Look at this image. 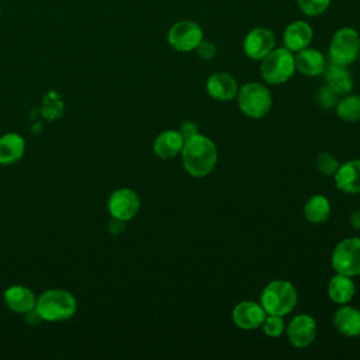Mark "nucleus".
<instances>
[{
    "label": "nucleus",
    "mask_w": 360,
    "mask_h": 360,
    "mask_svg": "<svg viewBox=\"0 0 360 360\" xmlns=\"http://www.w3.org/2000/svg\"><path fill=\"white\" fill-rule=\"evenodd\" d=\"M180 155L184 170L193 177H205L218 160V149L214 141L200 132L184 141Z\"/></svg>",
    "instance_id": "f257e3e1"
},
{
    "label": "nucleus",
    "mask_w": 360,
    "mask_h": 360,
    "mask_svg": "<svg viewBox=\"0 0 360 360\" xmlns=\"http://www.w3.org/2000/svg\"><path fill=\"white\" fill-rule=\"evenodd\" d=\"M35 309L42 321L60 322L70 319L76 314L77 301L68 290L49 288L37 297Z\"/></svg>",
    "instance_id": "f03ea898"
},
{
    "label": "nucleus",
    "mask_w": 360,
    "mask_h": 360,
    "mask_svg": "<svg viewBox=\"0 0 360 360\" xmlns=\"http://www.w3.org/2000/svg\"><path fill=\"white\" fill-rule=\"evenodd\" d=\"M298 302L295 287L287 280H273L262 291L260 304L266 314L287 315Z\"/></svg>",
    "instance_id": "7ed1b4c3"
},
{
    "label": "nucleus",
    "mask_w": 360,
    "mask_h": 360,
    "mask_svg": "<svg viewBox=\"0 0 360 360\" xmlns=\"http://www.w3.org/2000/svg\"><path fill=\"white\" fill-rule=\"evenodd\" d=\"M239 110L250 118H263L271 108L273 98L270 90L257 82L243 84L236 94Z\"/></svg>",
    "instance_id": "20e7f679"
},
{
    "label": "nucleus",
    "mask_w": 360,
    "mask_h": 360,
    "mask_svg": "<svg viewBox=\"0 0 360 360\" xmlns=\"http://www.w3.org/2000/svg\"><path fill=\"white\" fill-rule=\"evenodd\" d=\"M295 72V59L285 46L270 51L260 63V75L270 84L285 83Z\"/></svg>",
    "instance_id": "39448f33"
},
{
    "label": "nucleus",
    "mask_w": 360,
    "mask_h": 360,
    "mask_svg": "<svg viewBox=\"0 0 360 360\" xmlns=\"http://www.w3.org/2000/svg\"><path fill=\"white\" fill-rule=\"evenodd\" d=\"M360 51V37L354 28H339L329 44V58L332 63L349 66L353 63Z\"/></svg>",
    "instance_id": "423d86ee"
},
{
    "label": "nucleus",
    "mask_w": 360,
    "mask_h": 360,
    "mask_svg": "<svg viewBox=\"0 0 360 360\" xmlns=\"http://www.w3.org/2000/svg\"><path fill=\"white\" fill-rule=\"evenodd\" d=\"M332 267L336 273L349 277L360 276V238L340 240L332 252Z\"/></svg>",
    "instance_id": "0eeeda50"
},
{
    "label": "nucleus",
    "mask_w": 360,
    "mask_h": 360,
    "mask_svg": "<svg viewBox=\"0 0 360 360\" xmlns=\"http://www.w3.org/2000/svg\"><path fill=\"white\" fill-rule=\"evenodd\" d=\"M202 38L204 32L201 27L190 20H181L174 22L167 32V41L170 46L179 52L195 51Z\"/></svg>",
    "instance_id": "6e6552de"
},
{
    "label": "nucleus",
    "mask_w": 360,
    "mask_h": 360,
    "mask_svg": "<svg viewBox=\"0 0 360 360\" xmlns=\"http://www.w3.org/2000/svg\"><path fill=\"white\" fill-rule=\"evenodd\" d=\"M139 207H141V201L138 194L128 187H121L114 190L110 194L108 202H107V208L111 218H117L125 222L132 219L138 214Z\"/></svg>",
    "instance_id": "1a4fd4ad"
},
{
    "label": "nucleus",
    "mask_w": 360,
    "mask_h": 360,
    "mask_svg": "<svg viewBox=\"0 0 360 360\" xmlns=\"http://www.w3.org/2000/svg\"><path fill=\"white\" fill-rule=\"evenodd\" d=\"M274 48V34L266 27H256L250 30L243 39V52L253 60H262Z\"/></svg>",
    "instance_id": "9d476101"
},
{
    "label": "nucleus",
    "mask_w": 360,
    "mask_h": 360,
    "mask_svg": "<svg viewBox=\"0 0 360 360\" xmlns=\"http://www.w3.org/2000/svg\"><path fill=\"white\" fill-rule=\"evenodd\" d=\"M287 338L297 349L309 346L316 336V322L308 314L295 315L287 325Z\"/></svg>",
    "instance_id": "9b49d317"
},
{
    "label": "nucleus",
    "mask_w": 360,
    "mask_h": 360,
    "mask_svg": "<svg viewBox=\"0 0 360 360\" xmlns=\"http://www.w3.org/2000/svg\"><path fill=\"white\" fill-rule=\"evenodd\" d=\"M266 316V311L263 309L260 302L256 301H240L232 309L233 323L243 330H253L262 326Z\"/></svg>",
    "instance_id": "f8f14e48"
},
{
    "label": "nucleus",
    "mask_w": 360,
    "mask_h": 360,
    "mask_svg": "<svg viewBox=\"0 0 360 360\" xmlns=\"http://www.w3.org/2000/svg\"><path fill=\"white\" fill-rule=\"evenodd\" d=\"M3 300L10 311L22 315L35 308L37 304V295L34 294V291L21 284L7 287L3 294Z\"/></svg>",
    "instance_id": "ddd939ff"
},
{
    "label": "nucleus",
    "mask_w": 360,
    "mask_h": 360,
    "mask_svg": "<svg viewBox=\"0 0 360 360\" xmlns=\"http://www.w3.org/2000/svg\"><path fill=\"white\" fill-rule=\"evenodd\" d=\"M207 93L219 101H228L236 97L238 94V83L233 76L226 72L212 73L205 83Z\"/></svg>",
    "instance_id": "4468645a"
},
{
    "label": "nucleus",
    "mask_w": 360,
    "mask_h": 360,
    "mask_svg": "<svg viewBox=\"0 0 360 360\" xmlns=\"http://www.w3.org/2000/svg\"><path fill=\"white\" fill-rule=\"evenodd\" d=\"M312 38H314L312 27L302 20H297L288 24L283 34L284 46L291 52H298L309 46Z\"/></svg>",
    "instance_id": "2eb2a0df"
},
{
    "label": "nucleus",
    "mask_w": 360,
    "mask_h": 360,
    "mask_svg": "<svg viewBox=\"0 0 360 360\" xmlns=\"http://www.w3.org/2000/svg\"><path fill=\"white\" fill-rule=\"evenodd\" d=\"M335 186L346 194L360 193V159L349 160L339 166L333 174Z\"/></svg>",
    "instance_id": "dca6fc26"
},
{
    "label": "nucleus",
    "mask_w": 360,
    "mask_h": 360,
    "mask_svg": "<svg viewBox=\"0 0 360 360\" xmlns=\"http://www.w3.org/2000/svg\"><path fill=\"white\" fill-rule=\"evenodd\" d=\"M184 138L179 129L162 131L153 142V152L160 159H173L181 153Z\"/></svg>",
    "instance_id": "f3484780"
},
{
    "label": "nucleus",
    "mask_w": 360,
    "mask_h": 360,
    "mask_svg": "<svg viewBox=\"0 0 360 360\" xmlns=\"http://www.w3.org/2000/svg\"><path fill=\"white\" fill-rule=\"evenodd\" d=\"M295 59V70L301 72L305 76H319L321 73H323L325 68H326V62L323 55L314 48H304L301 51H298L294 55Z\"/></svg>",
    "instance_id": "a211bd4d"
},
{
    "label": "nucleus",
    "mask_w": 360,
    "mask_h": 360,
    "mask_svg": "<svg viewBox=\"0 0 360 360\" xmlns=\"http://www.w3.org/2000/svg\"><path fill=\"white\" fill-rule=\"evenodd\" d=\"M325 80L328 84L338 96H346L352 93L354 87V80L347 69V66L332 63L325 68Z\"/></svg>",
    "instance_id": "6ab92c4d"
},
{
    "label": "nucleus",
    "mask_w": 360,
    "mask_h": 360,
    "mask_svg": "<svg viewBox=\"0 0 360 360\" xmlns=\"http://www.w3.org/2000/svg\"><path fill=\"white\" fill-rule=\"evenodd\" d=\"M333 325L339 333L347 338L360 336V311L354 307L343 304L335 311Z\"/></svg>",
    "instance_id": "aec40b11"
},
{
    "label": "nucleus",
    "mask_w": 360,
    "mask_h": 360,
    "mask_svg": "<svg viewBox=\"0 0 360 360\" xmlns=\"http://www.w3.org/2000/svg\"><path fill=\"white\" fill-rule=\"evenodd\" d=\"M25 139L17 132L0 136V165H13L24 156Z\"/></svg>",
    "instance_id": "412c9836"
},
{
    "label": "nucleus",
    "mask_w": 360,
    "mask_h": 360,
    "mask_svg": "<svg viewBox=\"0 0 360 360\" xmlns=\"http://www.w3.org/2000/svg\"><path fill=\"white\" fill-rule=\"evenodd\" d=\"M354 292H356V285L352 277L336 273L329 280L328 295L335 304H339V305L349 304L354 297Z\"/></svg>",
    "instance_id": "4be33fe9"
},
{
    "label": "nucleus",
    "mask_w": 360,
    "mask_h": 360,
    "mask_svg": "<svg viewBox=\"0 0 360 360\" xmlns=\"http://www.w3.org/2000/svg\"><path fill=\"white\" fill-rule=\"evenodd\" d=\"M330 215V202L322 194L312 195L304 205V217L311 224H322Z\"/></svg>",
    "instance_id": "5701e85b"
},
{
    "label": "nucleus",
    "mask_w": 360,
    "mask_h": 360,
    "mask_svg": "<svg viewBox=\"0 0 360 360\" xmlns=\"http://www.w3.org/2000/svg\"><path fill=\"white\" fill-rule=\"evenodd\" d=\"M336 114L346 122L360 121V94H346L342 100H338Z\"/></svg>",
    "instance_id": "b1692460"
},
{
    "label": "nucleus",
    "mask_w": 360,
    "mask_h": 360,
    "mask_svg": "<svg viewBox=\"0 0 360 360\" xmlns=\"http://www.w3.org/2000/svg\"><path fill=\"white\" fill-rule=\"evenodd\" d=\"M262 329L264 335L269 338H278L284 333L285 330V322L284 316L281 315H273V314H266L264 321L262 323Z\"/></svg>",
    "instance_id": "393cba45"
},
{
    "label": "nucleus",
    "mask_w": 360,
    "mask_h": 360,
    "mask_svg": "<svg viewBox=\"0 0 360 360\" xmlns=\"http://www.w3.org/2000/svg\"><path fill=\"white\" fill-rule=\"evenodd\" d=\"M316 169L319 173H322L323 176H333L336 173V170L339 169V162L338 159L329 153V152H321L316 156Z\"/></svg>",
    "instance_id": "a878e982"
},
{
    "label": "nucleus",
    "mask_w": 360,
    "mask_h": 360,
    "mask_svg": "<svg viewBox=\"0 0 360 360\" xmlns=\"http://www.w3.org/2000/svg\"><path fill=\"white\" fill-rule=\"evenodd\" d=\"M300 10L309 17L323 14L330 6V0H297Z\"/></svg>",
    "instance_id": "bb28decb"
},
{
    "label": "nucleus",
    "mask_w": 360,
    "mask_h": 360,
    "mask_svg": "<svg viewBox=\"0 0 360 360\" xmlns=\"http://www.w3.org/2000/svg\"><path fill=\"white\" fill-rule=\"evenodd\" d=\"M338 94L328 86V84H323L316 91V101L321 107L323 108H332L338 104Z\"/></svg>",
    "instance_id": "cd10ccee"
},
{
    "label": "nucleus",
    "mask_w": 360,
    "mask_h": 360,
    "mask_svg": "<svg viewBox=\"0 0 360 360\" xmlns=\"http://www.w3.org/2000/svg\"><path fill=\"white\" fill-rule=\"evenodd\" d=\"M195 52H197V55L201 58V59H205V60H210V59H212L214 56H215V53H217V46L214 45V42H211V41H201L200 44H198V46L195 48Z\"/></svg>",
    "instance_id": "c85d7f7f"
},
{
    "label": "nucleus",
    "mask_w": 360,
    "mask_h": 360,
    "mask_svg": "<svg viewBox=\"0 0 360 360\" xmlns=\"http://www.w3.org/2000/svg\"><path fill=\"white\" fill-rule=\"evenodd\" d=\"M179 131H180V134L183 135V138H184V141H186V139L194 136L195 134H198V127H197V124L193 122V121H184V122L181 124V127L179 128Z\"/></svg>",
    "instance_id": "c756f323"
},
{
    "label": "nucleus",
    "mask_w": 360,
    "mask_h": 360,
    "mask_svg": "<svg viewBox=\"0 0 360 360\" xmlns=\"http://www.w3.org/2000/svg\"><path fill=\"white\" fill-rule=\"evenodd\" d=\"M108 229L112 235H118L121 233L124 229H125V221H121V219H117V218H112L110 225H108Z\"/></svg>",
    "instance_id": "7c9ffc66"
},
{
    "label": "nucleus",
    "mask_w": 360,
    "mask_h": 360,
    "mask_svg": "<svg viewBox=\"0 0 360 360\" xmlns=\"http://www.w3.org/2000/svg\"><path fill=\"white\" fill-rule=\"evenodd\" d=\"M24 315H25V321H27L30 325H37V323L42 322V318H41V315L38 314V311H37L35 308H32L31 311H28V312L24 314Z\"/></svg>",
    "instance_id": "2f4dec72"
},
{
    "label": "nucleus",
    "mask_w": 360,
    "mask_h": 360,
    "mask_svg": "<svg viewBox=\"0 0 360 360\" xmlns=\"http://www.w3.org/2000/svg\"><path fill=\"white\" fill-rule=\"evenodd\" d=\"M350 225H352L354 229H359V231H360V208L352 212V215H350Z\"/></svg>",
    "instance_id": "473e14b6"
},
{
    "label": "nucleus",
    "mask_w": 360,
    "mask_h": 360,
    "mask_svg": "<svg viewBox=\"0 0 360 360\" xmlns=\"http://www.w3.org/2000/svg\"><path fill=\"white\" fill-rule=\"evenodd\" d=\"M357 59H359V63H360V51H359V56H357Z\"/></svg>",
    "instance_id": "72a5a7b5"
}]
</instances>
